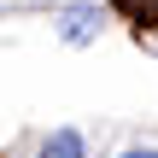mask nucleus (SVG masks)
Listing matches in <instances>:
<instances>
[{
  "instance_id": "1",
  "label": "nucleus",
  "mask_w": 158,
  "mask_h": 158,
  "mask_svg": "<svg viewBox=\"0 0 158 158\" xmlns=\"http://www.w3.org/2000/svg\"><path fill=\"white\" fill-rule=\"evenodd\" d=\"M70 47H88L94 35H100V6H76V12H64V29H59Z\"/></svg>"
},
{
  "instance_id": "2",
  "label": "nucleus",
  "mask_w": 158,
  "mask_h": 158,
  "mask_svg": "<svg viewBox=\"0 0 158 158\" xmlns=\"http://www.w3.org/2000/svg\"><path fill=\"white\" fill-rule=\"evenodd\" d=\"M35 158H88V147H82V129H53L47 141H41V152Z\"/></svg>"
},
{
  "instance_id": "3",
  "label": "nucleus",
  "mask_w": 158,
  "mask_h": 158,
  "mask_svg": "<svg viewBox=\"0 0 158 158\" xmlns=\"http://www.w3.org/2000/svg\"><path fill=\"white\" fill-rule=\"evenodd\" d=\"M117 158H158V147H129V152H117Z\"/></svg>"
}]
</instances>
